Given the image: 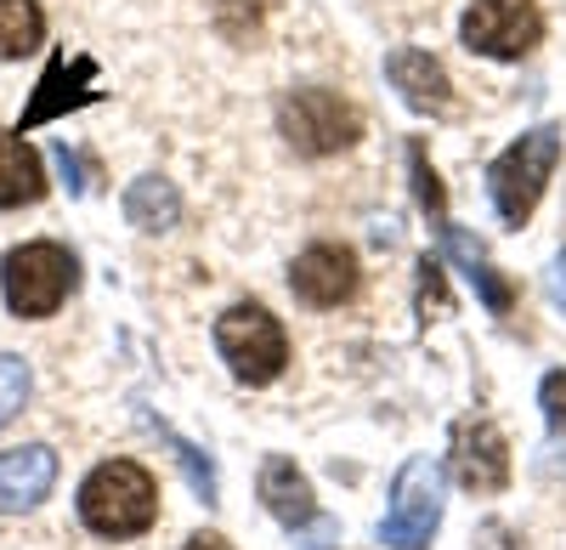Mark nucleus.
Segmentation results:
<instances>
[{"instance_id":"1","label":"nucleus","mask_w":566,"mask_h":550,"mask_svg":"<svg viewBox=\"0 0 566 550\" xmlns=\"http://www.w3.org/2000/svg\"><path fill=\"white\" fill-rule=\"evenodd\" d=\"M159 517V488L136 460H108L80 482V522L103 539H130L154 528Z\"/></svg>"},{"instance_id":"2","label":"nucleus","mask_w":566,"mask_h":550,"mask_svg":"<svg viewBox=\"0 0 566 550\" xmlns=\"http://www.w3.org/2000/svg\"><path fill=\"white\" fill-rule=\"evenodd\" d=\"M80 284V261L74 250L40 239V245H23L0 261V290H7V307L18 318H52Z\"/></svg>"},{"instance_id":"3","label":"nucleus","mask_w":566,"mask_h":550,"mask_svg":"<svg viewBox=\"0 0 566 550\" xmlns=\"http://www.w3.org/2000/svg\"><path fill=\"white\" fill-rule=\"evenodd\" d=\"M555 159H560V131H555V125L527 131L522 143H510V148L493 159L488 188H493V205H499V216H504L510 227H522V221L538 210L549 176H555Z\"/></svg>"},{"instance_id":"4","label":"nucleus","mask_w":566,"mask_h":550,"mask_svg":"<svg viewBox=\"0 0 566 550\" xmlns=\"http://www.w3.org/2000/svg\"><path fill=\"white\" fill-rule=\"evenodd\" d=\"M216 346L232 363V375L250 381V386H272L290 363V341H283V324L266 307H227L221 324H216Z\"/></svg>"},{"instance_id":"5","label":"nucleus","mask_w":566,"mask_h":550,"mask_svg":"<svg viewBox=\"0 0 566 550\" xmlns=\"http://www.w3.org/2000/svg\"><path fill=\"white\" fill-rule=\"evenodd\" d=\"M277 125H283V136H290L301 154H312V159L340 154V148H352L357 136H363V114L340 97V91H323V85L290 91V97L277 103Z\"/></svg>"},{"instance_id":"6","label":"nucleus","mask_w":566,"mask_h":550,"mask_svg":"<svg viewBox=\"0 0 566 550\" xmlns=\"http://www.w3.org/2000/svg\"><path fill=\"white\" fill-rule=\"evenodd\" d=\"M437 528H442V466L431 460V454H413V460L397 471L380 539L391 550H424L437 539Z\"/></svg>"},{"instance_id":"7","label":"nucleus","mask_w":566,"mask_h":550,"mask_svg":"<svg viewBox=\"0 0 566 550\" xmlns=\"http://www.w3.org/2000/svg\"><path fill=\"white\" fill-rule=\"evenodd\" d=\"M459 34H464L470 52L510 63V58H527L544 40V12L533 7V0H476V7L464 12Z\"/></svg>"},{"instance_id":"8","label":"nucleus","mask_w":566,"mask_h":550,"mask_svg":"<svg viewBox=\"0 0 566 550\" xmlns=\"http://www.w3.org/2000/svg\"><path fill=\"white\" fill-rule=\"evenodd\" d=\"M453 477L470 494H499L510 482V443L493 421H459L453 426Z\"/></svg>"},{"instance_id":"9","label":"nucleus","mask_w":566,"mask_h":550,"mask_svg":"<svg viewBox=\"0 0 566 550\" xmlns=\"http://www.w3.org/2000/svg\"><path fill=\"white\" fill-rule=\"evenodd\" d=\"M290 290L306 307H340L357 295V256L346 245H312L290 267Z\"/></svg>"},{"instance_id":"10","label":"nucleus","mask_w":566,"mask_h":550,"mask_svg":"<svg viewBox=\"0 0 566 550\" xmlns=\"http://www.w3.org/2000/svg\"><path fill=\"white\" fill-rule=\"evenodd\" d=\"M85 103H97V63L57 52L52 69L40 74L29 108H23V131H34V125H45V120H57V114H69V108H85Z\"/></svg>"},{"instance_id":"11","label":"nucleus","mask_w":566,"mask_h":550,"mask_svg":"<svg viewBox=\"0 0 566 550\" xmlns=\"http://www.w3.org/2000/svg\"><path fill=\"white\" fill-rule=\"evenodd\" d=\"M57 482V454L45 443H23L0 454V517H23L34 511Z\"/></svg>"},{"instance_id":"12","label":"nucleus","mask_w":566,"mask_h":550,"mask_svg":"<svg viewBox=\"0 0 566 550\" xmlns=\"http://www.w3.org/2000/svg\"><path fill=\"white\" fill-rule=\"evenodd\" d=\"M386 80L402 91V103L419 108V114H453V80L448 69L419 52V45H397V52L386 58Z\"/></svg>"},{"instance_id":"13","label":"nucleus","mask_w":566,"mask_h":550,"mask_svg":"<svg viewBox=\"0 0 566 550\" xmlns=\"http://www.w3.org/2000/svg\"><path fill=\"white\" fill-rule=\"evenodd\" d=\"M261 499H266V511H272L283 528H306V522L317 517L312 482L295 471L290 454H266V460H261Z\"/></svg>"},{"instance_id":"14","label":"nucleus","mask_w":566,"mask_h":550,"mask_svg":"<svg viewBox=\"0 0 566 550\" xmlns=\"http://www.w3.org/2000/svg\"><path fill=\"white\" fill-rule=\"evenodd\" d=\"M40 194H45V170H40V154L23 143V136L0 131V210L34 205Z\"/></svg>"},{"instance_id":"15","label":"nucleus","mask_w":566,"mask_h":550,"mask_svg":"<svg viewBox=\"0 0 566 550\" xmlns=\"http://www.w3.org/2000/svg\"><path fill=\"white\" fill-rule=\"evenodd\" d=\"M442 245H448V256H453V261L464 267V279L476 284V295H482V301H488L493 312H510V307H515V284H510L504 272H499V267H493V261L482 256V245H470V239L459 234L453 221H442Z\"/></svg>"},{"instance_id":"16","label":"nucleus","mask_w":566,"mask_h":550,"mask_svg":"<svg viewBox=\"0 0 566 550\" xmlns=\"http://www.w3.org/2000/svg\"><path fill=\"white\" fill-rule=\"evenodd\" d=\"M125 216H130V227H142V234H170V227L181 221V194L165 176H142L125 194Z\"/></svg>"},{"instance_id":"17","label":"nucleus","mask_w":566,"mask_h":550,"mask_svg":"<svg viewBox=\"0 0 566 550\" xmlns=\"http://www.w3.org/2000/svg\"><path fill=\"white\" fill-rule=\"evenodd\" d=\"M45 34V12L34 0H0V63L29 58Z\"/></svg>"},{"instance_id":"18","label":"nucleus","mask_w":566,"mask_h":550,"mask_svg":"<svg viewBox=\"0 0 566 550\" xmlns=\"http://www.w3.org/2000/svg\"><path fill=\"white\" fill-rule=\"evenodd\" d=\"M29 386H34L29 363H23L18 352H0V426L18 421V408L29 403Z\"/></svg>"},{"instance_id":"19","label":"nucleus","mask_w":566,"mask_h":550,"mask_svg":"<svg viewBox=\"0 0 566 550\" xmlns=\"http://www.w3.org/2000/svg\"><path fill=\"white\" fill-rule=\"evenodd\" d=\"M408 165H413V188H419V205L431 210L437 221H448V194H442V181H437V170H431V159H424V148H419V143L408 148Z\"/></svg>"},{"instance_id":"20","label":"nucleus","mask_w":566,"mask_h":550,"mask_svg":"<svg viewBox=\"0 0 566 550\" xmlns=\"http://www.w3.org/2000/svg\"><path fill=\"white\" fill-rule=\"evenodd\" d=\"M453 301H448V284H442V261H431L424 256L419 261V312L431 318V312H448Z\"/></svg>"},{"instance_id":"21","label":"nucleus","mask_w":566,"mask_h":550,"mask_svg":"<svg viewBox=\"0 0 566 550\" xmlns=\"http://www.w3.org/2000/svg\"><path fill=\"white\" fill-rule=\"evenodd\" d=\"M538 408H544V421H549L555 432H566V370H560V375H544Z\"/></svg>"},{"instance_id":"22","label":"nucleus","mask_w":566,"mask_h":550,"mask_svg":"<svg viewBox=\"0 0 566 550\" xmlns=\"http://www.w3.org/2000/svg\"><path fill=\"white\" fill-rule=\"evenodd\" d=\"M549 301H555V307L566 312V250H560V256L549 261Z\"/></svg>"},{"instance_id":"23","label":"nucleus","mask_w":566,"mask_h":550,"mask_svg":"<svg viewBox=\"0 0 566 550\" xmlns=\"http://www.w3.org/2000/svg\"><path fill=\"white\" fill-rule=\"evenodd\" d=\"M181 550H232V544H227L221 533H193V539H187Z\"/></svg>"}]
</instances>
